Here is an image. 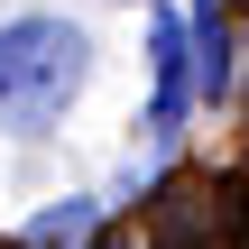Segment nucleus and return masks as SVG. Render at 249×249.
Masks as SVG:
<instances>
[{"instance_id": "f257e3e1", "label": "nucleus", "mask_w": 249, "mask_h": 249, "mask_svg": "<svg viewBox=\"0 0 249 249\" xmlns=\"http://www.w3.org/2000/svg\"><path fill=\"white\" fill-rule=\"evenodd\" d=\"M83 74H92V46L74 18H9L0 28V129L37 139L46 120H65Z\"/></svg>"}, {"instance_id": "39448f33", "label": "nucleus", "mask_w": 249, "mask_h": 249, "mask_svg": "<svg viewBox=\"0 0 249 249\" xmlns=\"http://www.w3.org/2000/svg\"><path fill=\"white\" fill-rule=\"evenodd\" d=\"M92 249H129V240H92Z\"/></svg>"}, {"instance_id": "7ed1b4c3", "label": "nucleus", "mask_w": 249, "mask_h": 249, "mask_svg": "<svg viewBox=\"0 0 249 249\" xmlns=\"http://www.w3.org/2000/svg\"><path fill=\"white\" fill-rule=\"evenodd\" d=\"M185 37H194V102L222 111V102L240 92V65H231V9H222V0H194V9H185Z\"/></svg>"}, {"instance_id": "f03ea898", "label": "nucleus", "mask_w": 249, "mask_h": 249, "mask_svg": "<svg viewBox=\"0 0 249 249\" xmlns=\"http://www.w3.org/2000/svg\"><path fill=\"white\" fill-rule=\"evenodd\" d=\"M157 102H148V139H176L185 129V111H194V37H185V18H157Z\"/></svg>"}, {"instance_id": "20e7f679", "label": "nucleus", "mask_w": 249, "mask_h": 249, "mask_svg": "<svg viewBox=\"0 0 249 249\" xmlns=\"http://www.w3.org/2000/svg\"><path fill=\"white\" fill-rule=\"evenodd\" d=\"M92 231H102V203H92V194H65V203H46V213L28 222V249H83Z\"/></svg>"}]
</instances>
